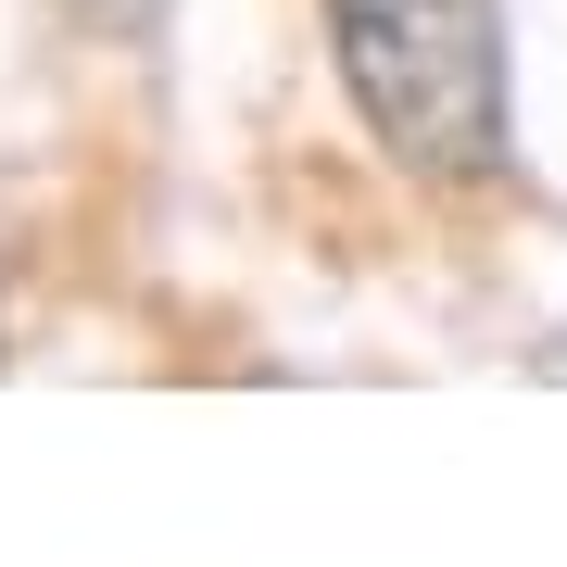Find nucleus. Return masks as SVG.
Here are the masks:
<instances>
[{"label":"nucleus","mask_w":567,"mask_h":567,"mask_svg":"<svg viewBox=\"0 0 567 567\" xmlns=\"http://www.w3.org/2000/svg\"><path fill=\"white\" fill-rule=\"evenodd\" d=\"M328 51H341V89L391 164L442 189L505 177V140H517L505 0H328Z\"/></svg>","instance_id":"nucleus-1"},{"label":"nucleus","mask_w":567,"mask_h":567,"mask_svg":"<svg viewBox=\"0 0 567 567\" xmlns=\"http://www.w3.org/2000/svg\"><path fill=\"white\" fill-rule=\"evenodd\" d=\"M51 13H63V25H76V39H114V51H140V39H152V25H164V13H177V0H51Z\"/></svg>","instance_id":"nucleus-2"}]
</instances>
